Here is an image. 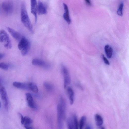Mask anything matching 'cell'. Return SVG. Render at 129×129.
<instances>
[{
  "label": "cell",
  "mask_w": 129,
  "mask_h": 129,
  "mask_svg": "<svg viewBox=\"0 0 129 129\" xmlns=\"http://www.w3.org/2000/svg\"><path fill=\"white\" fill-rule=\"evenodd\" d=\"M66 103L65 100L63 97L60 98L57 108L58 129H63V121L66 117Z\"/></svg>",
  "instance_id": "1"
},
{
  "label": "cell",
  "mask_w": 129,
  "mask_h": 129,
  "mask_svg": "<svg viewBox=\"0 0 129 129\" xmlns=\"http://www.w3.org/2000/svg\"><path fill=\"white\" fill-rule=\"evenodd\" d=\"M21 18L22 22L25 27L32 33L33 32V26L29 17L28 12L24 3L21 6Z\"/></svg>",
  "instance_id": "2"
},
{
  "label": "cell",
  "mask_w": 129,
  "mask_h": 129,
  "mask_svg": "<svg viewBox=\"0 0 129 129\" xmlns=\"http://www.w3.org/2000/svg\"><path fill=\"white\" fill-rule=\"evenodd\" d=\"M18 48L21 51L22 55H26L30 47V43L28 39L25 37H22L18 44Z\"/></svg>",
  "instance_id": "3"
},
{
  "label": "cell",
  "mask_w": 129,
  "mask_h": 129,
  "mask_svg": "<svg viewBox=\"0 0 129 129\" xmlns=\"http://www.w3.org/2000/svg\"><path fill=\"white\" fill-rule=\"evenodd\" d=\"M0 41L6 48L9 49L11 48L12 44L9 36L4 30L0 31Z\"/></svg>",
  "instance_id": "4"
},
{
  "label": "cell",
  "mask_w": 129,
  "mask_h": 129,
  "mask_svg": "<svg viewBox=\"0 0 129 129\" xmlns=\"http://www.w3.org/2000/svg\"><path fill=\"white\" fill-rule=\"evenodd\" d=\"M2 8L5 14L8 15H10L14 11V3L11 0L4 1L2 3Z\"/></svg>",
  "instance_id": "5"
},
{
  "label": "cell",
  "mask_w": 129,
  "mask_h": 129,
  "mask_svg": "<svg viewBox=\"0 0 129 129\" xmlns=\"http://www.w3.org/2000/svg\"><path fill=\"white\" fill-rule=\"evenodd\" d=\"M61 70L64 79V87L66 88L71 83V76L67 68L63 64L61 65Z\"/></svg>",
  "instance_id": "6"
},
{
  "label": "cell",
  "mask_w": 129,
  "mask_h": 129,
  "mask_svg": "<svg viewBox=\"0 0 129 129\" xmlns=\"http://www.w3.org/2000/svg\"><path fill=\"white\" fill-rule=\"evenodd\" d=\"M0 94L4 106L6 110L8 111L9 109V102L6 90L5 88L0 84Z\"/></svg>",
  "instance_id": "7"
},
{
  "label": "cell",
  "mask_w": 129,
  "mask_h": 129,
  "mask_svg": "<svg viewBox=\"0 0 129 129\" xmlns=\"http://www.w3.org/2000/svg\"><path fill=\"white\" fill-rule=\"evenodd\" d=\"M37 12L39 15H45L47 10L46 5L43 2L39 1L37 5Z\"/></svg>",
  "instance_id": "8"
},
{
  "label": "cell",
  "mask_w": 129,
  "mask_h": 129,
  "mask_svg": "<svg viewBox=\"0 0 129 129\" xmlns=\"http://www.w3.org/2000/svg\"><path fill=\"white\" fill-rule=\"evenodd\" d=\"M37 1L35 0H31V12L35 17L36 23V22L37 20Z\"/></svg>",
  "instance_id": "9"
},
{
  "label": "cell",
  "mask_w": 129,
  "mask_h": 129,
  "mask_svg": "<svg viewBox=\"0 0 129 129\" xmlns=\"http://www.w3.org/2000/svg\"><path fill=\"white\" fill-rule=\"evenodd\" d=\"M25 96L29 106L32 109H36L37 107L30 93H27L26 94Z\"/></svg>",
  "instance_id": "10"
},
{
  "label": "cell",
  "mask_w": 129,
  "mask_h": 129,
  "mask_svg": "<svg viewBox=\"0 0 129 129\" xmlns=\"http://www.w3.org/2000/svg\"><path fill=\"white\" fill-rule=\"evenodd\" d=\"M7 28L9 33L17 41L20 40L22 37L20 33L9 27H7Z\"/></svg>",
  "instance_id": "11"
},
{
  "label": "cell",
  "mask_w": 129,
  "mask_h": 129,
  "mask_svg": "<svg viewBox=\"0 0 129 129\" xmlns=\"http://www.w3.org/2000/svg\"><path fill=\"white\" fill-rule=\"evenodd\" d=\"M33 65L45 68L48 67L49 66L44 61L38 59H34L32 61Z\"/></svg>",
  "instance_id": "12"
},
{
  "label": "cell",
  "mask_w": 129,
  "mask_h": 129,
  "mask_svg": "<svg viewBox=\"0 0 129 129\" xmlns=\"http://www.w3.org/2000/svg\"><path fill=\"white\" fill-rule=\"evenodd\" d=\"M63 5L65 11L63 15V18L68 24H70L71 23V20L69 15L68 7L67 5L65 3H64Z\"/></svg>",
  "instance_id": "13"
},
{
  "label": "cell",
  "mask_w": 129,
  "mask_h": 129,
  "mask_svg": "<svg viewBox=\"0 0 129 129\" xmlns=\"http://www.w3.org/2000/svg\"><path fill=\"white\" fill-rule=\"evenodd\" d=\"M19 115L21 118V123L24 126H28L32 123V120L30 118L27 116L24 117L20 113L19 114Z\"/></svg>",
  "instance_id": "14"
},
{
  "label": "cell",
  "mask_w": 129,
  "mask_h": 129,
  "mask_svg": "<svg viewBox=\"0 0 129 129\" xmlns=\"http://www.w3.org/2000/svg\"><path fill=\"white\" fill-rule=\"evenodd\" d=\"M13 85L16 87L22 89H29L28 83L26 84L18 82L13 83Z\"/></svg>",
  "instance_id": "15"
},
{
  "label": "cell",
  "mask_w": 129,
  "mask_h": 129,
  "mask_svg": "<svg viewBox=\"0 0 129 129\" xmlns=\"http://www.w3.org/2000/svg\"><path fill=\"white\" fill-rule=\"evenodd\" d=\"M67 92L71 105H72L74 100V93L73 89L70 87H69L67 89Z\"/></svg>",
  "instance_id": "16"
},
{
  "label": "cell",
  "mask_w": 129,
  "mask_h": 129,
  "mask_svg": "<svg viewBox=\"0 0 129 129\" xmlns=\"http://www.w3.org/2000/svg\"><path fill=\"white\" fill-rule=\"evenodd\" d=\"M105 50L108 58H111L112 57L113 52V49L112 47L109 45H107L105 46Z\"/></svg>",
  "instance_id": "17"
},
{
  "label": "cell",
  "mask_w": 129,
  "mask_h": 129,
  "mask_svg": "<svg viewBox=\"0 0 129 129\" xmlns=\"http://www.w3.org/2000/svg\"><path fill=\"white\" fill-rule=\"evenodd\" d=\"M95 120L96 125L98 126L102 125L103 123V120L101 116L96 114L95 115Z\"/></svg>",
  "instance_id": "18"
},
{
  "label": "cell",
  "mask_w": 129,
  "mask_h": 129,
  "mask_svg": "<svg viewBox=\"0 0 129 129\" xmlns=\"http://www.w3.org/2000/svg\"><path fill=\"white\" fill-rule=\"evenodd\" d=\"M29 88L33 92L35 93H37L38 92V89L36 85L32 82L28 83Z\"/></svg>",
  "instance_id": "19"
},
{
  "label": "cell",
  "mask_w": 129,
  "mask_h": 129,
  "mask_svg": "<svg viewBox=\"0 0 129 129\" xmlns=\"http://www.w3.org/2000/svg\"><path fill=\"white\" fill-rule=\"evenodd\" d=\"M86 119V117L85 116H83L81 117L79 122V127L80 129H83Z\"/></svg>",
  "instance_id": "20"
},
{
  "label": "cell",
  "mask_w": 129,
  "mask_h": 129,
  "mask_svg": "<svg viewBox=\"0 0 129 129\" xmlns=\"http://www.w3.org/2000/svg\"><path fill=\"white\" fill-rule=\"evenodd\" d=\"M67 123L68 129H74L73 118L68 119Z\"/></svg>",
  "instance_id": "21"
},
{
  "label": "cell",
  "mask_w": 129,
  "mask_h": 129,
  "mask_svg": "<svg viewBox=\"0 0 129 129\" xmlns=\"http://www.w3.org/2000/svg\"><path fill=\"white\" fill-rule=\"evenodd\" d=\"M44 86L46 89L48 91H52L54 89V87L53 86L47 82H45L44 84Z\"/></svg>",
  "instance_id": "22"
},
{
  "label": "cell",
  "mask_w": 129,
  "mask_h": 129,
  "mask_svg": "<svg viewBox=\"0 0 129 129\" xmlns=\"http://www.w3.org/2000/svg\"><path fill=\"white\" fill-rule=\"evenodd\" d=\"M74 129H79L78 123L76 116L74 115L73 117Z\"/></svg>",
  "instance_id": "23"
},
{
  "label": "cell",
  "mask_w": 129,
  "mask_h": 129,
  "mask_svg": "<svg viewBox=\"0 0 129 129\" xmlns=\"http://www.w3.org/2000/svg\"><path fill=\"white\" fill-rule=\"evenodd\" d=\"M124 4L123 3H121L117 11V14L118 15L120 16H123V8Z\"/></svg>",
  "instance_id": "24"
},
{
  "label": "cell",
  "mask_w": 129,
  "mask_h": 129,
  "mask_svg": "<svg viewBox=\"0 0 129 129\" xmlns=\"http://www.w3.org/2000/svg\"><path fill=\"white\" fill-rule=\"evenodd\" d=\"M0 68L4 70H7L8 69V66L6 64L2 62L0 63Z\"/></svg>",
  "instance_id": "25"
},
{
  "label": "cell",
  "mask_w": 129,
  "mask_h": 129,
  "mask_svg": "<svg viewBox=\"0 0 129 129\" xmlns=\"http://www.w3.org/2000/svg\"><path fill=\"white\" fill-rule=\"evenodd\" d=\"M102 56L103 59V60H104L105 63L106 64H108V65H109L110 63L108 60L105 56L104 55H102Z\"/></svg>",
  "instance_id": "26"
},
{
  "label": "cell",
  "mask_w": 129,
  "mask_h": 129,
  "mask_svg": "<svg viewBox=\"0 0 129 129\" xmlns=\"http://www.w3.org/2000/svg\"><path fill=\"white\" fill-rule=\"evenodd\" d=\"M86 3L89 6H91L92 4L91 1L88 0H86L85 1Z\"/></svg>",
  "instance_id": "27"
},
{
  "label": "cell",
  "mask_w": 129,
  "mask_h": 129,
  "mask_svg": "<svg viewBox=\"0 0 129 129\" xmlns=\"http://www.w3.org/2000/svg\"><path fill=\"white\" fill-rule=\"evenodd\" d=\"M24 127L26 129H34L32 128L29 126H25Z\"/></svg>",
  "instance_id": "28"
},
{
  "label": "cell",
  "mask_w": 129,
  "mask_h": 129,
  "mask_svg": "<svg viewBox=\"0 0 129 129\" xmlns=\"http://www.w3.org/2000/svg\"><path fill=\"white\" fill-rule=\"evenodd\" d=\"M4 56L5 55L4 54L1 53L0 54V59L1 60L4 57Z\"/></svg>",
  "instance_id": "29"
},
{
  "label": "cell",
  "mask_w": 129,
  "mask_h": 129,
  "mask_svg": "<svg viewBox=\"0 0 129 129\" xmlns=\"http://www.w3.org/2000/svg\"><path fill=\"white\" fill-rule=\"evenodd\" d=\"M85 129H92V127L91 126L87 125Z\"/></svg>",
  "instance_id": "30"
},
{
  "label": "cell",
  "mask_w": 129,
  "mask_h": 129,
  "mask_svg": "<svg viewBox=\"0 0 129 129\" xmlns=\"http://www.w3.org/2000/svg\"><path fill=\"white\" fill-rule=\"evenodd\" d=\"M101 129H105L104 127H102L101 128Z\"/></svg>",
  "instance_id": "31"
}]
</instances>
